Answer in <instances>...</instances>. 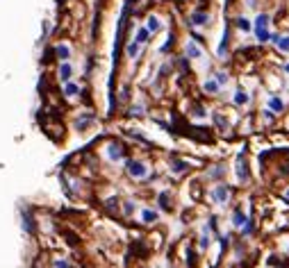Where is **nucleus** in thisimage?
Listing matches in <instances>:
<instances>
[{
    "mask_svg": "<svg viewBox=\"0 0 289 268\" xmlns=\"http://www.w3.org/2000/svg\"><path fill=\"white\" fill-rule=\"evenodd\" d=\"M125 168H128V175L134 177V180H141V177L148 175L146 164L137 162V159H128V162H125Z\"/></svg>",
    "mask_w": 289,
    "mask_h": 268,
    "instance_id": "f257e3e1",
    "label": "nucleus"
},
{
    "mask_svg": "<svg viewBox=\"0 0 289 268\" xmlns=\"http://www.w3.org/2000/svg\"><path fill=\"white\" fill-rule=\"evenodd\" d=\"M107 154H110V159H114V162H119V159H123L125 148L119 143V141H112V143L107 145Z\"/></svg>",
    "mask_w": 289,
    "mask_h": 268,
    "instance_id": "f03ea898",
    "label": "nucleus"
},
{
    "mask_svg": "<svg viewBox=\"0 0 289 268\" xmlns=\"http://www.w3.org/2000/svg\"><path fill=\"white\" fill-rule=\"evenodd\" d=\"M212 195H214V200L219 204H225V202H228V198H230V189L225 184H219L214 191H212Z\"/></svg>",
    "mask_w": 289,
    "mask_h": 268,
    "instance_id": "7ed1b4c3",
    "label": "nucleus"
},
{
    "mask_svg": "<svg viewBox=\"0 0 289 268\" xmlns=\"http://www.w3.org/2000/svg\"><path fill=\"white\" fill-rule=\"evenodd\" d=\"M53 52H55V59H60V62H66L71 57V48L66 43H57Z\"/></svg>",
    "mask_w": 289,
    "mask_h": 268,
    "instance_id": "20e7f679",
    "label": "nucleus"
},
{
    "mask_svg": "<svg viewBox=\"0 0 289 268\" xmlns=\"http://www.w3.org/2000/svg\"><path fill=\"white\" fill-rule=\"evenodd\" d=\"M71 75H73V68H71V64L69 62H62L60 64V80L62 82H69Z\"/></svg>",
    "mask_w": 289,
    "mask_h": 268,
    "instance_id": "39448f33",
    "label": "nucleus"
},
{
    "mask_svg": "<svg viewBox=\"0 0 289 268\" xmlns=\"http://www.w3.org/2000/svg\"><path fill=\"white\" fill-rule=\"evenodd\" d=\"M80 93V86L78 84H75V82H64V95H66V98H75V95H78Z\"/></svg>",
    "mask_w": 289,
    "mask_h": 268,
    "instance_id": "423d86ee",
    "label": "nucleus"
},
{
    "mask_svg": "<svg viewBox=\"0 0 289 268\" xmlns=\"http://www.w3.org/2000/svg\"><path fill=\"white\" fill-rule=\"evenodd\" d=\"M191 23L194 25H207V23H210V16H207L205 12H194L191 14Z\"/></svg>",
    "mask_w": 289,
    "mask_h": 268,
    "instance_id": "0eeeda50",
    "label": "nucleus"
},
{
    "mask_svg": "<svg viewBox=\"0 0 289 268\" xmlns=\"http://www.w3.org/2000/svg\"><path fill=\"white\" fill-rule=\"evenodd\" d=\"M160 27H162L160 18H157V16H148V21H146V30L151 32V34H153V32H157Z\"/></svg>",
    "mask_w": 289,
    "mask_h": 268,
    "instance_id": "6e6552de",
    "label": "nucleus"
},
{
    "mask_svg": "<svg viewBox=\"0 0 289 268\" xmlns=\"http://www.w3.org/2000/svg\"><path fill=\"white\" fill-rule=\"evenodd\" d=\"M273 43L278 45L280 50H284V52H289V36H273Z\"/></svg>",
    "mask_w": 289,
    "mask_h": 268,
    "instance_id": "1a4fd4ad",
    "label": "nucleus"
},
{
    "mask_svg": "<svg viewBox=\"0 0 289 268\" xmlns=\"http://www.w3.org/2000/svg\"><path fill=\"white\" fill-rule=\"evenodd\" d=\"M148 36H151V32H148L146 27H139V30H137V36H134V41L141 45V43H146V41H148Z\"/></svg>",
    "mask_w": 289,
    "mask_h": 268,
    "instance_id": "9d476101",
    "label": "nucleus"
},
{
    "mask_svg": "<svg viewBox=\"0 0 289 268\" xmlns=\"http://www.w3.org/2000/svg\"><path fill=\"white\" fill-rule=\"evenodd\" d=\"M23 227H25V232H34V223L30 221V216H28V211H23Z\"/></svg>",
    "mask_w": 289,
    "mask_h": 268,
    "instance_id": "9b49d317",
    "label": "nucleus"
},
{
    "mask_svg": "<svg viewBox=\"0 0 289 268\" xmlns=\"http://www.w3.org/2000/svg\"><path fill=\"white\" fill-rule=\"evenodd\" d=\"M244 223H246V216H244V213H242V209H237V211H234V225H237V227H242Z\"/></svg>",
    "mask_w": 289,
    "mask_h": 268,
    "instance_id": "f8f14e48",
    "label": "nucleus"
},
{
    "mask_svg": "<svg viewBox=\"0 0 289 268\" xmlns=\"http://www.w3.org/2000/svg\"><path fill=\"white\" fill-rule=\"evenodd\" d=\"M234 102H237V104H246L248 102V95L244 93V91H237V93H234Z\"/></svg>",
    "mask_w": 289,
    "mask_h": 268,
    "instance_id": "ddd939ff",
    "label": "nucleus"
},
{
    "mask_svg": "<svg viewBox=\"0 0 289 268\" xmlns=\"http://www.w3.org/2000/svg\"><path fill=\"white\" fill-rule=\"evenodd\" d=\"M266 25H269V16H266V14H260L257 21H255V27H266Z\"/></svg>",
    "mask_w": 289,
    "mask_h": 268,
    "instance_id": "4468645a",
    "label": "nucleus"
},
{
    "mask_svg": "<svg viewBox=\"0 0 289 268\" xmlns=\"http://www.w3.org/2000/svg\"><path fill=\"white\" fill-rule=\"evenodd\" d=\"M255 34L260 41H266L269 39V32H266V27H255Z\"/></svg>",
    "mask_w": 289,
    "mask_h": 268,
    "instance_id": "2eb2a0df",
    "label": "nucleus"
},
{
    "mask_svg": "<svg viewBox=\"0 0 289 268\" xmlns=\"http://www.w3.org/2000/svg\"><path fill=\"white\" fill-rule=\"evenodd\" d=\"M141 216H143V221H146V223H153V221H157V213H155V211H151V209H146V211H143Z\"/></svg>",
    "mask_w": 289,
    "mask_h": 268,
    "instance_id": "dca6fc26",
    "label": "nucleus"
},
{
    "mask_svg": "<svg viewBox=\"0 0 289 268\" xmlns=\"http://www.w3.org/2000/svg\"><path fill=\"white\" fill-rule=\"evenodd\" d=\"M237 27H239V30H244V32H248V30H251V23H248L246 18H237Z\"/></svg>",
    "mask_w": 289,
    "mask_h": 268,
    "instance_id": "f3484780",
    "label": "nucleus"
},
{
    "mask_svg": "<svg viewBox=\"0 0 289 268\" xmlns=\"http://www.w3.org/2000/svg\"><path fill=\"white\" fill-rule=\"evenodd\" d=\"M187 55H189V57H201V50H198L194 43H189L187 45Z\"/></svg>",
    "mask_w": 289,
    "mask_h": 268,
    "instance_id": "a211bd4d",
    "label": "nucleus"
},
{
    "mask_svg": "<svg viewBox=\"0 0 289 268\" xmlns=\"http://www.w3.org/2000/svg\"><path fill=\"white\" fill-rule=\"evenodd\" d=\"M271 109H275V112H282V100L280 98H271Z\"/></svg>",
    "mask_w": 289,
    "mask_h": 268,
    "instance_id": "6ab92c4d",
    "label": "nucleus"
},
{
    "mask_svg": "<svg viewBox=\"0 0 289 268\" xmlns=\"http://www.w3.org/2000/svg\"><path fill=\"white\" fill-rule=\"evenodd\" d=\"M137 52H139V43H137V41H132V43L128 45V55H130V57H137Z\"/></svg>",
    "mask_w": 289,
    "mask_h": 268,
    "instance_id": "aec40b11",
    "label": "nucleus"
},
{
    "mask_svg": "<svg viewBox=\"0 0 289 268\" xmlns=\"http://www.w3.org/2000/svg\"><path fill=\"white\" fill-rule=\"evenodd\" d=\"M160 204H162V209H171V204H169V193H160Z\"/></svg>",
    "mask_w": 289,
    "mask_h": 268,
    "instance_id": "412c9836",
    "label": "nucleus"
},
{
    "mask_svg": "<svg viewBox=\"0 0 289 268\" xmlns=\"http://www.w3.org/2000/svg\"><path fill=\"white\" fill-rule=\"evenodd\" d=\"M216 89H219V84H216V82H212V80H210V82H205V91H210V93H214Z\"/></svg>",
    "mask_w": 289,
    "mask_h": 268,
    "instance_id": "4be33fe9",
    "label": "nucleus"
},
{
    "mask_svg": "<svg viewBox=\"0 0 289 268\" xmlns=\"http://www.w3.org/2000/svg\"><path fill=\"white\" fill-rule=\"evenodd\" d=\"M141 114H143V107H139V104L137 107H130V116H141Z\"/></svg>",
    "mask_w": 289,
    "mask_h": 268,
    "instance_id": "5701e85b",
    "label": "nucleus"
},
{
    "mask_svg": "<svg viewBox=\"0 0 289 268\" xmlns=\"http://www.w3.org/2000/svg\"><path fill=\"white\" fill-rule=\"evenodd\" d=\"M173 166H175V168H173V171H175V173H182V171H184V168H187V164H182V162H175V164H173Z\"/></svg>",
    "mask_w": 289,
    "mask_h": 268,
    "instance_id": "b1692460",
    "label": "nucleus"
},
{
    "mask_svg": "<svg viewBox=\"0 0 289 268\" xmlns=\"http://www.w3.org/2000/svg\"><path fill=\"white\" fill-rule=\"evenodd\" d=\"M55 268H71V266H69L66 261H62V259H57V261H55Z\"/></svg>",
    "mask_w": 289,
    "mask_h": 268,
    "instance_id": "393cba45",
    "label": "nucleus"
},
{
    "mask_svg": "<svg viewBox=\"0 0 289 268\" xmlns=\"http://www.w3.org/2000/svg\"><path fill=\"white\" fill-rule=\"evenodd\" d=\"M216 80H219V84H225V82H228V77H225V73H219V75H216Z\"/></svg>",
    "mask_w": 289,
    "mask_h": 268,
    "instance_id": "a878e982",
    "label": "nucleus"
},
{
    "mask_svg": "<svg viewBox=\"0 0 289 268\" xmlns=\"http://www.w3.org/2000/svg\"><path fill=\"white\" fill-rule=\"evenodd\" d=\"M287 73H289V64H287Z\"/></svg>",
    "mask_w": 289,
    "mask_h": 268,
    "instance_id": "bb28decb",
    "label": "nucleus"
},
{
    "mask_svg": "<svg viewBox=\"0 0 289 268\" xmlns=\"http://www.w3.org/2000/svg\"><path fill=\"white\" fill-rule=\"evenodd\" d=\"M287 198H289V191H287Z\"/></svg>",
    "mask_w": 289,
    "mask_h": 268,
    "instance_id": "cd10ccee",
    "label": "nucleus"
}]
</instances>
